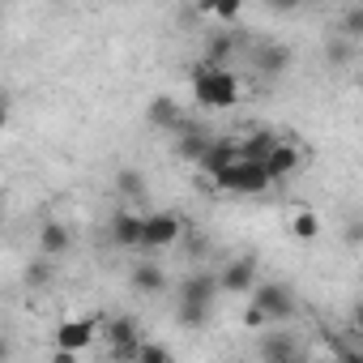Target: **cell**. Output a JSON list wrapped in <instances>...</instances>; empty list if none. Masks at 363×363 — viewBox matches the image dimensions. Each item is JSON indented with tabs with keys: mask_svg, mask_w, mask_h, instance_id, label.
I'll return each instance as SVG.
<instances>
[{
	"mask_svg": "<svg viewBox=\"0 0 363 363\" xmlns=\"http://www.w3.org/2000/svg\"><path fill=\"white\" fill-rule=\"evenodd\" d=\"M359 30H363V5H354L346 13V35H359Z\"/></svg>",
	"mask_w": 363,
	"mask_h": 363,
	"instance_id": "d4e9b609",
	"label": "cell"
},
{
	"mask_svg": "<svg viewBox=\"0 0 363 363\" xmlns=\"http://www.w3.org/2000/svg\"><path fill=\"white\" fill-rule=\"evenodd\" d=\"M342 363H363V359H359V350H342Z\"/></svg>",
	"mask_w": 363,
	"mask_h": 363,
	"instance_id": "83f0119b",
	"label": "cell"
},
{
	"mask_svg": "<svg viewBox=\"0 0 363 363\" xmlns=\"http://www.w3.org/2000/svg\"><path fill=\"white\" fill-rule=\"evenodd\" d=\"M261 363H308V359H299V354H291V359H261Z\"/></svg>",
	"mask_w": 363,
	"mask_h": 363,
	"instance_id": "f1b7e54d",
	"label": "cell"
},
{
	"mask_svg": "<svg viewBox=\"0 0 363 363\" xmlns=\"http://www.w3.org/2000/svg\"><path fill=\"white\" fill-rule=\"evenodd\" d=\"M52 363H77V354H65V350H52Z\"/></svg>",
	"mask_w": 363,
	"mask_h": 363,
	"instance_id": "484cf974",
	"label": "cell"
},
{
	"mask_svg": "<svg viewBox=\"0 0 363 363\" xmlns=\"http://www.w3.org/2000/svg\"><path fill=\"white\" fill-rule=\"evenodd\" d=\"M99 337V325L86 320V316H73V320H60L52 329V350H65V354H82L90 350V342Z\"/></svg>",
	"mask_w": 363,
	"mask_h": 363,
	"instance_id": "8992f818",
	"label": "cell"
},
{
	"mask_svg": "<svg viewBox=\"0 0 363 363\" xmlns=\"http://www.w3.org/2000/svg\"><path fill=\"white\" fill-rule=\"evenodd\" d=\"M257 346H261V359H291L295 354V337L291 333H269Z\"/></svg>",
	"mask_w": 363,
	"mask_h": 363,
	"instance_id": "d6986e66",
	"label": "cell"
},
{
	"mask_svg": "<svg viewBox=\"0 0 363 363\" xmlns=\"http://www.w3.org/2000/svg\"><path fill=\"white\" fill-rule=\"evenodd\" d=\"M210 13L223 18V22H231V18H240V5H235V0H223V5H210Z\"/></svg>",
	"mask_w": 363,
	"mask_h": 363,
	"instance_id": "cb8c5ba5",
	"label": "cell"
},
{
	"mask_svg": "<svg viewBox=\"0 0 363 363\" xmlns=\"http://www.w3.org/2000/svg\"><path fill=\"white\" fill-rule=\"evenodd\" d=\"M299 150L291 145V141H278L274 150H269V158L261 162V171H265V179H269V184H278V179H291L295 171H299Z\"/></svg>",
	"mask_w": 363,
	"mask_h": 363,
	"instance_id": "9c48e42d",
	"label": "cell"
},
{
	"mask_svg": "<svg viewBox=\"0 0 363 363\" xmlns=\"http://www.w3.org/2000/svg\"><path fill=\"white\" fill-rule=\"evenodd\" d=\"M5 359H9V342H5V337H0V363H5Z\"/></svg>",
	"mask_w": 363,
	"mask_h": 363,
	"instance_id": "f546056e",
	"label": "cell"
},
{
	"mask_svg": "<svg viewBox=\"0 0 363 363\" xmlns=\"http://www.w3.org/2000/svg\"><path fill=\"white\" fill-rule=\"evenodd\" d=\"M278 141H282V137H274L269 128H257V133H248V137L235 145V158H244V162H265Z\"/></svg>",
	"mask_w": 363,
	"mask_h": 363,
	"instance_id": "7c38bea8",
	"label": "cell"
},
{
	"mask_svg": "<svg viewBox=\"0 0 363 363\" xmlns=\"http://www.w3.org/2000/svg\"><path fill=\"white\" fill-rule=\"evenodd\" d=\"M133 363H175V359H171V350L162 342H141L137 354H133Z\"/></svg>",
	"mask_w": 363,
	"mask_h": 363,
	"instance_id": "7402d4cb",
	"label": "cell"
},
{
	"mask_svg": "<svg viewBox=\"0 0 363 363\" xmlns=\"http://www.w3.org/2000/svg\"><path fill=\"white\" fill-rule=\"evenodd\" d=\"M291 231H295V240H316L320 235V223H316V214H308V210H299L295 218H291Z\"/></svg>",
	"mask_w": 363,
	"mask_h": 363,
	"instance_id": "44dd1931",
	"label": "cell"
},
{
	"mask_svg": "<svg viewBox=\"0 0 363 363\" xmlns=\"http://www.w3.org/2000/svg\"><path fill=\"white\" fill-rule=\"evenodd\" d=\"M231 162H235V141H227V137H214V141H210V150L201 154V162H197V167H201V171L214 179V175H223Z\"/></svg>",
	"mask_w": 363,
	"mask_h": 363,
	"instance_id": "4fadbf2b",
	"label": "cell"
},
{
	"mask_svg": "<svg viewBox=\"0 0 363 363\" xmlns=\"http://www.w3.org/2000/svg\"><path fill=\"white\" fill-rule=\"evenodd\" d=\"M56 278V261H48V257H39V261H30L26 265V286L30 291H39V286H48Z\"/></svg>",
	"mask_w": 363,
	"mask_h": 363,
	"instance_id": "ffe728a7",
	"label": "cell"
},
{
	"mask_svg": "<svg viewBox=\"0 0 363 363\" xmlns=\"http://www.w3.org/2000/svg\"><path fill=\"white\" fill-rule=\"evenodd\" d=\"M295 316V291L286 282H257L252 286V308L244 312V320L252 329H265V325H282Z\"/></svg>",
	"mask_w": 363,
	"mask_h": 363,
	"instance_id": "6da1fadb",
	"label": "cell"
},
{
	"mask_svg": "<svg viewBox=\"0 0 363 363\" xmlns=\"http://www.w3.org/2000/svg\"><path fill=\"white\" fill-rule=\"evenodd\" d=\"M107 235H111L116 248H141V214H133V210H116Z\"/></svg>",
	"mask_w": 363,
	"mask_h": 363,
	"instance_id": "8fae6325",
	"label": "cell"
},
{
	"mask_svg": "<svg viewBox=\"0 0 363 363\" xmlns=\"http://www.w3.org/2000/svg\"><path fill=\"white\" fill-rule=\"evenodd\" d=\"M257 65H261V69H265V73H282V69H286V65H291V52H286V48H265V52H261V60H257Z\"/></svg>",
	"mask_w": 363,
	"mask_h": 363,
	"instance_id": "603a6c76",
	"label": "cell"
},
{
	"mask_svg": "<svg viewBox=\"0 0 363 363\" xmlns=\"http://www.w3.org/2000/svg\"><path fill=\"white\" fill-rule=\"evenodd\" d=\"M69 244H73V235H69V227L65 223H43V231H39V257H48V261H56V257H65L69 252Z\"/></svg>",
	"mask_w": 363,
	"mask_h": 363,
	"instance_id": "5bb4252c",
	"label": "cell"
},
{
	"mask_svg": "<svg viewBox=\"0 0 363 363\" xmlns=\"http://www.w3.org/2000/svg\"><path fill=\"white\" fill-rule=\"evenodd\" d=\"M184 240V223H179L171 210H158V214H141V248L145 252H162L171 244Z\"/></svg>",
	"mask_w": 363,
	"mask_h": 363,
	"instance_id": "5b68a950",
	"label": "cell"
},
{
	"mask_svg": "<svg viewBox=\"0 0 363 363\" xmlns=\"http://www.w3.org/2000/svg\"><path fill=\"white\" fill-rule=\"evenodd\" d=\"M235 56V35L231 30H214L206 39V65L210 69H227V60Z\"/></svg>",
	"mask_w": 363,
	"mask_h": 363,
	"instance_id": "9a60e30c",
	"label": "cell"
},
{
	"mask_svg": "<svg viewBox=\"0 0 363 363\" xmlns=\"http://www.w3.org/2000/svg\"><path fill=\"white\" fill-rule=\"evenodd\" d=\"M261 265L252 261V257H235V261H227L223 265V274H214L218 278V291H227V295H244V291H252L261 278Z\"/></svg>",
	"mask_w": 363,
	"mask_h": 363,
	"instance_id": "ba28073f",
	"label": "cell"
},
{
	"mask_svg": "<svg viewBox=\"0 0 363 363\" xmlns=\"http://www.w3.org/2000/svg\"><path fill=\"white\" fill-rule=\"evenodd\" d=\"M210 133L206 128H184V137H179V158H189V162H201V154L210 150Z\"/></svg>",
	"mask_w": 363,
	"mask_h": 363,
	"instance_id": "e0dca14e",
	"label": "cell"
},
{
	"mask_svg": "<svg viewBox=\"0 0 363 363\" xmlns=\"http://www.w3.org/2000/svg\"><path fill=\"white\" fill-rule=\"evenodd\" d=\"M193 99L201 103V107H235L240 103V77L231 73V69H210V65H201L197 73H193Z\"/></svg>",
	"mask_w": 363,
	"mask_h": 363,
	"instance_id": "3957f363",
	"label": "cell"
},
{
	"mask_svg": "<svg viewBox=\"0 0 363 363\" xmlns=\"http://www.w3.org/2000/svg\"><path fill=\"white\" fill-rule=\"evenodd\" d=\"M116 189H120L124 201H141V197H145V175H141L137 167H124V171L116 175Z\"/></svg>",
	"mask_w": 363,
	"mask_h": 363,
	"instance_id": "ac0fdd59",
	"label": "cell"
},
{
	"mask_svg": "<svg viewBox=\"0 0 363 363\" xmlns=\"http://www.w3.org/2000/svg\"><path fill=\"white\" fill-rule=\"evenodd\" d=\"M5 124H9V103L0 99V128H5Z\"/></svg>",
	"mask_w": 363,
	"mask_h": 363,
	"instance_id": "4316f807",
	"label": "cell"
},
{
	"mask_svg": "<svg viewBox=\"0 0 363 363\" xmlns=\"http://www.w3.org/2000/svg\"><path fill=\"white\" fill-rule=\"evenodd\" d=\"M150 124L154 128H167V133H184L189 124H184V111H179V103L171 99V94H158V99H150Z\"/></svg>",
	"mask_w": 363,
	"mask_h": 363,
	"instance_id": "30bf717a",
	"label": "cell"
},
{
	"mask_svg": "<svg viewBox=\"0 0 363 363\" xmlns=\"http://www.w3.org/2000/svg\"><path fill=\"white\" fill-rule=\"evenodd\" d=\"M214 299H218V278H214V274H206V269L189 274V278H184V286H179V325H184V329L206 325V320H210Z\"/></svg>",
	"mask_w": 363,
	"mask_h": 363,
	"instance_id": "7a4b0ae2",
	"label": "cell"
},
{
	"mask_svg": "<svg viewBox=\"0 0 363 363\" xmlns=\"http://www.w3.org/2000/svg\"><path fill=\"white\" fill-rule=\"evenodd\" d=\"M214 184L227 189V193H244V197H261V193L274 189L265 179V171H261V162H244V158H235L223 175H214Z\"/></svg>",
	"mask_w": 363,
	"mask_h": 363,
	"instance_id": "277c9868",
	"label": "cell"
},
{
	"mask_svg": "<svg viewBox=\"0 0 363 363\" xmlns=\"http://www.w3.org/2000/svg\"><path fill=\"white\" fill-rule=\"evenodd\" d=\"M128 278H133V286H137L141 295H162V291H167V274H162L154 261H141Z\"/></svg>",
	"mask_w": 363,
	"mask_h": 363,
	"instance_id": "2e32d148",
	"label": "cell"
},
{
	"mask_svg": "<svg viewBox=\"0 0 363 363\" xmlns=\"http://www.w3.org/2000/svg\"><path fill=\"white\" fill-rule=\"evenodd\" d=\"M0 210H5V193H0Z\"/></svg>",
	"mask_w": 363,
	"mask_h": 363,
	"instance_id": "4dcf8cb0",
	"label": "cell"
},
{
	"mask_svg": "<svg viewBox=\"0 0 363 363\" xmlns=\"http://www.w3.org/2000/svg\"><path fill=\"white\" fill-rule=\"evenodd\" d=\"M103 342H107V350H111L120 363H133V354H137V346H141L145 337H141V329H137L133 316H111L107 329H103Z\"/></svg>",
	"mask_w": 363,
	"mask_h": 363,
	"instance_id": "52a82bcc",
	"label": "cell"
}]
</instances>
